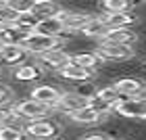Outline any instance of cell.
<instances>
[{
  "mask_svg": "<svg viewBox=\"0 0 146 140\" xmlns=\"http://www.w3.org/2000/svg\"><path fill=\"white\" fill-rule=\"evenodd\" d=\"M21 46L25 48V52L31 57H42L50 50L63 48V40L61 38H48V36H38V34H29L27 38L21 42Z\"/></svg>",
  "mask_w": 146,
  "mask_h": 140,
  "instance_id": "1",
  "label": "cell"
},
{
  "mask_svg": "<svg viewBox=\"0 0 146 140\" xmlns=\"http://www.w3.org/2000/svg\"><path fill=\"white\" fill-rule=\"evenodd\" d=\"M94 55L98 57V61H104V63H119V61H129L131 57H136V50L131 48V46H117V44L98 42Z\"/></svg>",
  "mask_w": 146,
  "mask_h": 140,
  "instance_id": "2",
  "label": "cell"
},
{
  "mask_svg": "<svg viewBox=\"0 0 146 140\" xmlns=\"http://www.w3.org/2000/svg\"><path fill=\"white\" fill-rule=\"evenodd\" d=\"M11 111L15 113V115H19L25 123L36 121V119H46V117H48V113H50L48 107H44V105H40L36 101H31V98H23V101L15 103V105L11 107Z\"/></svg>",
  "mask_w": 146,
  "mask_h": 140,
  "instance_id": "3",
  "label": "cell"
},
{
  "mask_svg": "<svg viewBox=\"0 0 146 140\" xmlns=\"http://www.w3.org/2000/svg\"><path fill=\"white\" fill-rule=\"evenodd\" d=\"M119 117L125 119H140L144 121L146 119V96H134V98H123L115 109Z\"/></svg>",
  "mask_w": 146,
  "mask_h": 140,
  "instance_id": "4",
  "label": "cell"
},
{
  "mask_svg": "<svg viewBox=\"0 0 146 140\" xmlns=\"http://www.w3.org/2000/svg\"><path fill=\"white\" fill-rule=\"evenodd\" d=\"M25 138H36V140H50L58 134V125L52 119H36L23 125Z\"/></svg>",
  "mask_w": 146,
  "mask_h": 140,
  "instance_id": "5",
  "label": "cell"
},
{
  "mask_svg": "<svg viewBox=\"0 0 146 140\" xmlns=\"http://www.w3.org/2000/svg\"><path fill=\"white\" fill-rule=\"evenodd\" d=\"M31 34H38V36H48V38H65V36H71L65 31V25H63V19L61 17H48V19H40L38 25L34 27Z\"/></svg>",
  "mask_w": 146,
  "mask_h": 140,
  "instance_id": "6",
  "label": "cell"
},
{
  "mask_svg": "<svg viewBox=\"0 0 146 140\" xmlns=\"http://www.w3.org/2000/svg\"><path fill=\"white\" fill-rule=\"evenodd\" d=\"M58 17L63 19L65 31L71 34V36H75V34H79V31L84 29V25L88 23L94 15H90V13H79V11H61Z\"/></svg>",
  "mask_w": 146,
  "mask_h": 140,
  "instance_id": "7",
  "label": "cell"
},
{
  "mask_svg": "<svg viewBox=\"0 0 146 140\" xmlns=\"http://www.w3.org/2000/svg\"><path fill=\"white\" fill-rule=\"evenodd\" d=\"M29 98L31 101H36L40 105L48 107L52 111L58 103V98H61V90H56L54 86H48V84H42V86H36L34 90L29 92Z\"/></svg>",
  "mask_w": 146,
  "mask_h": 140,
  "instance_id": "8",
  "label": "cell"
},
{
  "mask_svg": "<svg viewBox=\"0 0 146 140\" xmlns=\"http://www.w3.org/2000/svg\"><path fill=\"white\" fill-rule=\"evenodd\" d=\"M88 105H90V98L79 96L77 92H61V98H58L54 109L65 113V115H71V113L84 109V107H88Z\"/></svg>",
  "mask_w": 146,
  "mask_h": 140,
  "instance_id": "9",
  "label": "cell"
},
{
  "mask_svg": "<svg viewBox=\"0 0 146 140\" xmlns=\"http://www.w3.org/2000/svg\"><path fill=\"white\" fill-rule=\"evenodd\" d=\"M38 59H40V65H42L44 69H48V71H61L65 65L71 61V55L65 48H56V50H50V52H46V55L38 57ZM42 67H40V69H42Z\"/></svg>",
  "mask_w": 146,
  "mask_h": 140,
  "instance_id": "10",
  "label": "cell"
},
{
  "mask_svg": "<svg viewBox=\"0 0 146 140\" xmlns=\"http://www.w3.org/2000/svg\"><path fill=\"white\" fill-rule=\"evenodd\" d=\"M0 57H2V65L6 67H19V65L27 63L29 55L25 52L21 44H11V46H0Z\"/></svg>",
  "mask_w": 146,
  "mask_h": 140,
  "instance_id": "11",
  "label": "cell"
},
{
  "mask_svg": "<svg viewBox=\"0 0 146 140\" xmlns=\"http://www.w3.org/2000/svg\"><path fill=\"white\" fill-rule=\"evenodd\" d=\"M113 88L121 94V98H134V96H142V92L146 90V86H144L142 79L121 77V79H117V82L113 84Z\"/></svg>",
  "mask_w": 146,
  "mask_h": 140,
  "instance_id": "12",
  "label": "cell"
},
{
  "mask_svg": "<svg viewBox=\"0 0 146 140\" xmlns=\"http://www.w3.org/2000/svg\"><path fill=\"white\" fill-rule=\"evenodd\" d=\"M58 75H61L63 79H67V82H79V84H84V82H92V79L96 77V71L77 67V65H73L69 61L61 71H58Z\"/></svg>",
  "mask_w": 146,
  "mask_h": 140,
  "instance_id": "13",
  "label": "cell"
},
{
  "mask_svg": "<svg viewBox=\"0 0 146 140\" xmlns=\"http://www.w3.org/2000/svg\"><path fill=\"white\" fill-rule=\"evenodd\" d=\"M100 42L104 44H117V46H134L138 42V34L131 27H125V29H111L107 31Z\"/></svg>",
  "mask_w": 146,
  "mask_h": 140,
  "instance_id": "14",
  "label": "cell"
},
{
  "mask_svg": "<svg viewBox=\"0 0 146 140\" xmlns=\"http://www.w3.org/2000/svg\"><path fill=\"white\" fill-rule=\"evenodd\" d=\"M102 23L107 25V29H125L131 27V23L138 21V17L134 13H117V15H100Z\"/></svg>",
  "mask_w": 146,
  "mask_h": 140,
  "instance_id": "15",
  "label": "cell"
},
{
  "mask_svg": "<svg viewBox=\"0 0 146 140\" xmlns=\"http://www.w3.org/2000/svg\"><path fill=\"white\" fill-rule=\"evenodd\" d=\"M13 77L17 79V82H23V84H31V82H36V79L42 77V69H40V65L38 63H23V65H19V67L13 71Z\"/></svg>",
  "mask_w": 146,
  "mask_h": 140,
  "instance_id": "16",
  "label": "cell"
},
{
  "mask_svg": "<svg viewBox=\"0 0 146 140\" xmlns=\"http://www.w3.org/2000/svg\"><path fill=\"white\" fill-rule=\"evenodd\" d=\"M61 11H63V9H61L56 2H52V0H34V2H31V11H29V13L40 21V19L56 17Z\"/></svg>",
  "mask_w": 146,
  "mask_h": 140,
  "instance_id": "17",
  "label": "cell"
},
{
  "mask_svg": "<svg viewBox=\"0 0 146 140\" xmlns=\"http://www.w3.org/2000/svg\"><path fill=\"white\" fill-rule=\"evenodd\" d=\"M29 34H25L17 27L15 23L11 25H0V46H11V44H21Z\"/></svg>",
  "mask_w": 146,
  "mask_h": 140,
  "instance_id": "18",
  "label": "cell"
},
{
  "mask_svg": "<svg viewBox=\"0 0 146 140\" xmlns=\"http://www.w3.org/2000/svg\"><path fill=\"white\" fill-rule=\"evenodd\" d=\"M71 121H75V123H84V125H90V123H96V121H100V119H104V115L100 111H96L94 107H84V109H79L75 113H71Z\"/></svg>",
  "mask_w": 146,
  "mask_h": 140,
  "instance_id": "19",
  "label": "cell"
},
{
  "mask_svg": "<svg viewBox=\"0 0 146 140\" xmlns=\"http://www.w3.org/2000/svg\"><path fill=\"white\" fill-rule=\"evenodd\" d=\"M107 25L102 23V19L100 17H92L88 23L84 25V29L79 31V34L82 36H86V38H94V40H98V42H100V40L107 36Z\"/></svg>",
  "mask_w": 146,
  "mask_h": 140,
  "instance_id": "20",
  "label": "cell"
},
{
  "mask_svg": "<svg viewBox=\"0 0 146 140\" xmlns=\"http://www.w3.org/2000/svg\"><path fill=\"white\" fill-rule=\"evenodd\" d=\"M92 98H96V101H100L102 105H107L111 111H113V109H115V107H117L119 103L123 101V98H121V94H119V92H117L115 88H113V86H104V88L96 90Z\"/></svg>",
  "mask_w": 146,
  "mask_h": 140,
  "instance_id": "21",
  "label": "cell"
},
{
  "mask_svg": "<svg viewBox=\"0 0 146 140\" xmlns=\"http://www.w3.org/2000/svg\"><path fill=\"white\" fill-rule=\"evenodd\" d=\"M100 15H117V13H131V2L127 0H104L100 4Z\"/></svg>",
  "mask_w": 146,
  "mask_h": 140,
  "instance_id": "22",
  "label": "cell"
},
{
  "mask_svg": "<svg viewBox=\"0 0 146 140\" xmlns=\"http://www.w3.org/2000/svg\"><path fill=\"white\" fill-rule=\"evenodd\" d=\"M71 63L77 65V67L96 71V65L100 61H98V57L94 55V52H77V55H71Z\"/></svg>",
  "mask_w": 146,
  "mask_h": 140,
  "instance_id": "23",
  "label": "cell"
},
{
  "mask_svg": "<svg viewBox=\"0 0 146 140\" xmlns=\"http://www.w3.org/2000/svg\"><path fill=\"white\" fill-rule=\"evenodd\" d=\"M15 25H17L21 31H25V34H31V31H34V27L38 25V19L31 15V13H23V15H17Z\"/></svg>",
  "mask_w": 146,
  "mask_h": 140,
  "instance_id": "24",
  "label": "cell"
},
{
  "mask_svg": "<svg viewBox=\"0 0 146 140\" xmlns=\"http://www.w3.org/2000/svg\"><path fill=\"white\" fill-rule=\"evenodd\" d=\"M0 140H25L23 128H17V125L6 123L0 128Z\"/></svg>",
  "mask_w": 146,
  "mask_h": 140,
  "instance_id": "25",
  "label": "cell"
},
{
  "mask_svg": "<svg viewBox=\"0 0 146 140\" xmlns=\"http://www.w3.org/2000/svg\"><path fill=\"white\" fill-rule=\"evenodd\" d=\"M31 2H34V0H6V4L11 6V11L15 13V15L29 13L31 11Z\"/></svg>",
  "mask_w": 146,
  "mask_h": 140,
  "instance_id": "26",
  "label": "cell"
},
{
  "mask_svg": "<svg viewBox=\"0 0 146 140\" xmlns=\"http://www.w3.org/2000/svg\"><path fill=\"white\" fill-rule=\"evenodd\" d=\"M15 19H17V15L11 11V6L6 4V0L0 2V25H11V23H15Z\"/></svg>",
  "mask_w": 146,
  "mask_h": 140,
  "instance_id": "27",
  "label": "cell"
},
{
  "mask_svg": "<svg viewBox=\"0 0 146 140\" xmlns=\"http://www.w3.org/2000/svg\"><path fill=\"white\" fill-rule=\"evenodd\" d=\"M13 96H15V92H13V88L9 84H2L0 82V109L6 105H11L13 103Z\"/></svg>",
  "mask_w": 146,
  "mask_h": 140,
  "instance_id": "28",
  "label": "cell"
},
{
  "mask_svg": "<svg viewBox=\"0 0 146 140\" xmlns=\"http://www.w3.org/2000/svg\"><path fill=\"white\" fill-rule=\"evenodd\" d=\"M6 123H11V109H6V107H2L0 109V128Z\"/></svg>",
  "mask_w": 146,
  "mask_h": 140,
  "instance_id": "29",
  "label": "cell"
},
{
  "mask_svg": "<svg viewBox=\"0 0 146 140\" xmlns=\"http://www.w3.org/2000/svg\"><path fill=\"white\" fill-rule=\"evenodd\" d=\"M84 140H111V136L102 134V132H94V134H88Z\"/></svg>",
  "mask_w": 146,
  "mask_h": 140,
  "instance_id": "30",
  "label": "cell"
},
{
  "mask_svg": "<svg viewBox=\"0 0 146 140\" xmlns=\"http://www.w3.org/2000/svg\"><path fill=\"white\" fill-rule=\"evenodd\" d=\"M111 140H121V138H113V136H111Z\"/></svg>",
  "mask_w": 146,
  "mask_h": 140,
  "instance_id": "31",
  "label": "cell"
},
{
  "mask_svg": "<svg viewBox=\"0 0 146 140\" xmlns=\"http://www.w3.org/2000/svg\"><path fill=\"white\" fill-rule=\"evenodd\" d=\"M50 140H58V138H50Z\"/></svg>",
  "mask_w": 146,
  "mask_h": 140,
  "instance_id": "32",
  "label": "cell"
},
{
  "mask_svg": "<svg viewBox=\"0 0 146 140\" xmlns=\"http://www.w3.org/2000/svg\"><path fill=\"white\" fill-rule=\"evenodd\" d=\"M0 73H2V67H0Z\"/></svg>",
  "mask_w": 146,
  "mask_h": 140,
  "instance_id": "33",
  "label": "cell"
}]
</instances>
